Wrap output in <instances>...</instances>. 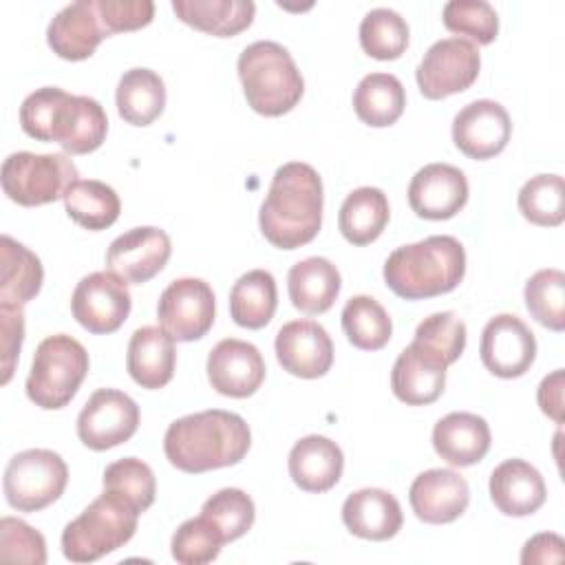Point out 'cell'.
<instances>
[{
	"mask_svg": "<svg viewBox=\"0 0 565 565\" xmlns=\"http://www.w3.org/2000/svg\"><path fill=\"white\" fill-rule=\"evenodd\" d=\"M322 203V179L309 163L280 166L258 212L263 236L278 249L307 245L320 232Z\"/></svg>",
	"mask_w": 565,
	"mask_h": 565,
	"instance_id": "6da1fadb",
	"label": "cell"
},
{
	"mask_svg": "<svg viewBox=\"0 0 565 565\" xmlns=\"http://www.w3.org/2000/svg\"><path fill=\"white\" fill-rule=\"evenodd\" d=\"M252 444L247 422L230 411L210 408L174 419L163 435L168 461L190 475L238 463Z\"/></svg>",
	"mask_w": 565,
	"mask_h": 565,
	"instance_id": "7a4b0ae2",
	"label": "cell"
},
{
	"mask_svg": "<svg viewBox=\"0 0 565 565\" xmlns=\"http://www.w3.org/2000/svg\"><path fill=\"white\" fill-rule=\"evenodd\" d=\"M20 126L29 137L55 141L68 154H88L104 143L108 117L93 97L44 86L22 102Z\"/></svg>",
	"mask_w": 565,
	"mask_h": 565,
	"instance_id": "3957f363",
	"label": "cell"
},
{
	"mask_svg": "<svg viewBox=\"0 0 565 565\" xmlns=\"http://www.w3.org/2000/svg\"><path fill=\"white\" fill-rule=\"evenodd\" d=\"M466 274L463 245L448 234L402 245L384 263L388 289L404 300L435 298L452 291Z\"/></svg>",
	"mask_w": 565,
	"mask_h": 565,
	"instance_id": "277c9868",
	"label": "cell"
},
{
	"mask_svg": "<svg viewBox=\"0 0 565 565\" xmlns=\"http://www.w3.org/2000/svg\"><path fill=\"white\" fill-rule=\"evenodd\" d=\"M238 77L252 110L265 117L289 113L305 93L302 75L289 51L271 40H258L238 55Z\"/></svg>",
	"mask_w": 565,
	"mask_h": 565,
	"instance_id": "5b68a950",
	"label": "cell"
},
{
	"mask_svg": "<svg viewBox=\"0 0 565 565\" xmlns=\"http://www.w3.org/2000/svg\"><path fill=\"white\" fill-rule=\"evenodd\" d=\"M139 510L121 494L104 490L84 512L66 523L62 532V552L71 563H93L124 543L137 530Z\"/></svg>",
	"mask_w": 565,
	"mask_h": 565,
	"instance_id": "8992f818",
	"label": "cell"
},
{
	"mask_svg": "<svg viewBox=\"0 0 565 565\" xmlns=\"http://www.w3.org/2000/svg\"><path fill=\"white\" fill-rule=\"evenodd\" d=\"M86 373L88 353L84 344L66 333L49 335L35 349L26 395L44 411L64 408L79 391Z\"/></svg>",
	"mask_w": 565,
	"mask_h": 565,
	"instance_id": "52a82bcc",
	"label": "cell"
},
{
	"mask_svg": "<svg viewBox=\"0 0 565 565\" xmlns=\"http://www.w3.org/2000/svg\"><path fill=\"white\" fill-rule=\"evenodd\" d=\"M2 190L4 194L24 207H35L64 199L66 190L77 181L75 163L62 154H35L13 152L2 163Z\"/></svg>",
	"mask_w": 565,
	"mask_h": 565,
	"instance_id": "ba28073f",
	"label": "cell"
},
{
	"mask_svg": "<svg viewBox=\"0 0 565 565\" xmlns=\"http://www.w3.org/2000/svg\"><path fill=\"white\" fill-rule=\"evenodd\" d=\"M64 459L46 448H29L13 455L4 468V497L18 512H38L57 501L66 488Z\"/></svg>",
	"mask_w": 565,
	"mask_h": 565,
	"instance_id": "9c48e42d",
	"label": "cell"
},
{
	"mask_svg": "<svg viewBox=\"0 0 565 565\" xmlns=\"http://www.w3.org/2000/svg\"><path fill=\"white\" fill-rule=\"evenodd\" d=\"M477 44L463 38L437 40L422 57L415 79L426 99H444L470 88L479 75Z\"/></svg>",
	"mask_w": 565,
	"mask_h": 565,
	"instance_id": "30bf717a",
	"label": "cell"
},
{
	"mask_svg": "<svg viewBox=\"0 0 565 565\" xmlns=\"http://www.w3.org/2000/svg\"><path fill=\"white\" fill-rule=\"evenodd\" d=\"M214 291L201 278H177L159 296L157 320L177 342L203 338L214 324Z\"/></svg>",
	"mask_w": 565,
	"mask_h": 565,
	"instance_id": "8fae6325",
	"label": "cell"
},
{
	"mask_svg": "<svg viewBox=\"0 0 565 565\" xmlns=\"http://www.w3.org/2000/svg\"><path fill=\"white\" fill-rule=\"evenodd\" d=\"M130 307L128 282L113 271L84 276L71 296L73 318L95 335L117 331L126 322Z\"/></svg>",
	"mask_w": 565,
	"mask_h": 565,
	"instance_id": "7c38bea8",
	"label": "cell"
},
{
	"mask_svg": "<svg viewBox=\"0 0 565 565\" xmlns=\"http://www.w3.org/2000/svg\"><path fill=\"white\" fill-rule=\"evenodd\" d=\"M139 426V406L117 388H97L77 415V437L90 450L128 441Z\"/></svg>",
	"mask_w": 565,
	"mask_h": 565,
	"instance_id": "4fadbf2b",
	"label": "cell"
},
{
	"mask_svg": "<svg viewBox=\"0 0 565 565\" xmlns=\"http://www.w3.org/2000/svg\"><path fill=\"white\" fill-rule=\"evenodd\" d=\"M479 355L497 377H521L536 358V340L530 327L512 313H499L481 331Z\"/></svg>",
	"mask_w": 565,
	"mask_h": 565,
	"instance_id": "5bb4252c",
	"label": "cell"
},
{
	"mask_svg": "<svg viewBox=\"0 0 565 565\" xmlns=\"http://www.w3.org/2000/svg\"><path fill=\"white\" fill-rule=\"evenodd\" d=\"M448 366V360L437 349L413 338L393 364L391 388L408 406L433 404L444 393Z\"/></svg>",
	"mask_w": 565,
	"mask_h": 565,
	"instance_id": "9a60e30c",
	"label": "cell"
},
{
	"mask_svg": "<svg viewBox=\"0 0 565 565\" xmlns=\"http://www.w3.org/2000/svg\"><path fill=\"white\" fill-rule=\"evenodd\" d=\"M170 252V236L163 230L152 225L132 227L110 243L106 267L126 282L141 285L166 267Z\"/></svg>",
	"mask_w": 565,
	"mask_h": 565,
	"instance_id": "2e32d148",
	"label": "cell"
},
{
	"mask_svg": "<svg viewBox=\"0 0 565 565\" xmlns=\"http://www.w3.org/2000/svg\"><path fill=\"white\" fill-rule=\"evenodd\" d=\"M512 135L508 110L494 99L466 104L452 119V141L470 159L483 161L499 154Z\"/></svg>",
	"mask_w": 565,
	"mask_h": 565,
	"instance_id": "e0dca14e",
	"label": "cell"
},
{
	"mask_svg": "<svg viewBox=\"0 0 565 565\" xmlns=\"http://www.w3.org/2000/svg\"><path fill=\"white\" fill-rule=\"evenodd\" d=\"M207 380L212 388L227 397H249L265 380L260 351L245 340L225 338L207 355Z\"/></svg>",
	"mask_w": 565,
	"mask_h": 565,
	"instance_id": "ac0fdd59",
	"label": "cell"
},
{
	"mask_svg": "<svg viewBox=\"0 0 565 565\" xmlns=\"http://www.w3.org/2000/svg\"><path fill=\"white\" fill-rule=\"evenodd\" d=\"M468 201V179L450 163H428L408 183L411 210L428 221L452 218Z\"/></svg>",
	"mask_w": 565,
	"mask_h": 565,
	"instance_id": "d6986e66",
	"label": "cell"
},
{
	"mask_svg": "<svg viewBox=\"0 0 565 565\" xmlns=\"http://www.w3.org/2000/svg\"><path fill=\"white\" fill-rule=\"evenodd\" d=\"M276 358L287 373L316 380L333 364V342L316 320H291L276 333Z\"/></svg>",
	"mask_w": 565,
	"mask_h": 565,
	"instance_id": "ffe728a7",
	"label": "cell"
},
{
	"mask_svg": "<svg viewBox=\"0 0 565 565\" xmlns=\"http://www.w3.org/2000/svg\"><path fill=\"white\" fill-rule=\"evenodd\" d=\"M415 516L424 523L441 525L461 516L470 501L466 479L450 468H430L415 477L408 490Z\"/></svg>",
	"mask_w": 565,
	"mask_h": 565,
	"instance_id": "44dd1931",
	"label": "cell"
},
{
	"mask_svg": "<svg viewBox=\"0 0 565 565\" xmlns=\"http://www.w3.org/2000/svg\"><path fill=\"white\" fill-rule=\"evenodd\" d=\"M108 38L95 0H77L66 4L46 29V42L62 60L79 62L95 53L99 42Z\"/></svg>",
	"mask_w": 565,
	"mask_h": 565,
	"instance_id": "7402d4cb",
	"label": "cell"
},
{
	"mask_svg": "<svg viewBox=\"0 0 565 565\" xmlns=\"http://www.w3.org/2000/svg\"><path fill=\"white\" fill-rule=\"evenodd\" d=\"M547 497L541 472L523 459H505L490 475V499L508 516L534 514Z\"/></svg>",
	"mask_w": 565,
	"mask_h": 565,
	"instance_id": "603a6c76",
	"label": "cell"
},
{
	"mask_svg": "<svg viewBox=\"0 0 565 565\" xmlns=\"http://www.w3.org/2000/svg\"><path fill=\"white\" fill-rule=\"evenodd\" d=\"M342 521L347 530L360 539H393L404 523L399 501L382 488H362L351 492L342 503Z\"/></svg>",
	"mask_w": 565,
	"mask_h": 565,
	"instance_id": "cb8c5ba5",
	"label": "cell"
},
{
	"mask_svg": "<svg viewBox=\"0 0 565 565\" xmlns=\"http://www.w3.org/2000/svg\"><path fill=\"white\" fill-rule=\"evenodd\" d=\"M433 448L450 466H472L490 450V426L475 413H448L433 428Z\"/></svg>",
	"mask_w": 565,
	"mask_h": 565,
	"instance_id": "d4e9b609",
	"label": "cell"
},
{
	"mask_svg": "<svg viewBox=\"0 0 565 565\" xmlns=\"http://www.w3.org/2000/svg\"><path fill=\"white\" fill-rule=\"evenodd\" d=\"M177 349L161 327H141L130 335L126 369L141 388H161L174 375Z\"/></svg>",
	"mask_w": 565,
	"mask_h": 565,
	"instance_id": "484cf974",
	"label": "cell"
},
{
	"mask_svg": "<svg viewBox=\"0 0 565 565\" xmlns=\"http://www.w3.org/2000/svg\"><path fill=\"white\" fill-rule=\"evenodd\" d=\"M344 468L342 450L335 441L322 435H307L298 439L289 452V475L305 492L331 490Z\"/></svg>",
	"mask_w": 565,
	"mask_h": 565,
	"instance_id": "4316f807",
	"label": "cell"
},
{
	"mask_svg": "<svg viewBox=\"0 0 565 565\" xmlns=\"http://www.w3.org/2000/svg\"><path fill=\"white\" fill-rule=\"evenodd\" d=\"M340 287L342 280L338 267L322 256L298 260L287 274L289 300L302 313L316 316L329 311L340 294Z\"/></svg>",
	"mask_w": 565,
	"mask_h": 565,
	"instance_id": "83f0119b",
	"label": "cell"
},
{
	"mask_svg": "<svg viewBox=\"0 0 565 565\" xmlns=\"http://www.w3.org/2000/svg\"><path fill=\"white\" fill-rule=\"evenodd\" d=\"M44 269L40 258L11 238L2 234L0 238V305L24 307L42 289Z\"/></svg>",
	"mask_w": 565,
	"mask_h": 565,
	"instance_id": "f1b7e54d",
	"label": "cell"
},
{
	"mask_svg": "<svg viewBox=\"0 0 565 565\" xmlns=\"http://www.w3.org/2000/svg\"><path fill=\"white\" fill-rule=\"evenodd\" d=\"M172 11L203 33L232 38L252 24L256 4L252 0H172Z\"/></svg>",
	"mask_w": 565,
	"mask_h": 565,
	"instance_id": "f546056e",
	"label": "cell"
},
{
	"mask_svg": "<svg viewBox=\"0 0 565 565\" xmlns=\"http://www.w3.org/2000/svg\"><path fill=\"white\" fill-rule=\"evenodd\" d=\"M391 216L388 199L380 188L362 185L353 190L340 205L338 227L351 245L373 243L386 227Z\"/></svg>",
	"mask_w": 565,
	"mask_h": 565,
	"instance_id": "4dcf8cb0",
	"label": "cell"
},
{
	"mask_svg": "<svg viewBox=\"0 0 565 565\" xmlns=\"http://www.w3.org/2000/svg\"><path fill=\"white\" fill-rule=\"evenodd\" d=\"M117 113L130 126H150L166 108L163 79L150 68H130L115 93Z\"/></svg>",
	"mask_w": 565,
	"mask_h": 565,
	"instance_id": "1f68e13d",
	"label": "cell"
},
{
	"mask_svg": "<svg viewBox=\"0 0 565 565\" xmlns=\"http://www.w3.org/2000/svg\"><path fill=\"white\" fill-rule=\"evenodd\" d=\"M406 106V93L402 82L391 73H369L360 79L353 93L355 115L373 126L384 128L395 124Z\"/></svg>",
	"mask_w": 565,
	"mask_h": 565,
	"instance_id": "d6a6232c",
	"label": "cell"
},
{
	"mask_svg": "<svg viewBox=\"0 0 565 565\" xmlns=\"http://www.w3.org/2000/svg\"><path fill=\"white\" fill-rule=\"evenodd\" d=\"M278 291L276 280L265 269H252L243 274L230 291V316L238 327L260 329L276 311Z\"/></svg>",
	"mask_w": 565,
	"mask_h": 565,
	"instance_id": "836d02e7",
	"label": "cell"
},
{
	"mask_svg": "<svg viewBox=\"0 0 565 565\" xmlns=\"http://www.w3.org/2000/svg\"><path fill=\"white\" fill-rule=\"evenodd\" d=\"M64 207L77 225L99 232L119 218L121 201L108 183L97 179H77L64 194Z\"/></svg>",
	"mask_w": 565,
	"mask_h": 565,
	"instance_id": "e575fe53",
	"label": "cell"
},
{
	"mask_svg": "<svg viewBox=\"0 0 565 565\" xmlns=\"http://www.w3.org/2000/svg\"><path fill=\"white\" fill-rule=\"evenodd\" d=\"M340 318L349 342L362 351H377L391 340L393 322L386 309L371 296L347 300Z\"/></svg>",
	"mask_w": 565,
	"mask_h": 565,
	"instance_id": "d590c367",
	"label": "cell"
},
{
	"mask_svg": "<svg viewBox=\"0 0 565 565\" xmlns=\"http://www.w3.org/2000/svg\"><path fill=\"white\" fill-rule=\"evenodd\" d=\"M360 44L375 60H397L408 46V24L393 9H371L360 22Z\"/></svg>",
	"mask_w": 565,
	"mask_h": 565,
	"instance_id": "8d00e7d4",
	"label": "cell"
},
{
	"mask_svg": "<svg viewBox=\"0 0 565 565\" xmlns=\"http://www.w3.org/2000/svg\"><path fill=\"white\" fill-rule=\"evenodd\" d=\"M519 212L541 227H556L565 218V183L558 174H536L519 190Z\"/></svg>",
	"mask_w": 565,
	"mask_h": 565,
	"instance_id": "74e56055",
	"label": "cell"
},
{
	"mask_svg": "<svg viewBox=\"0 0 565 565\" xmlns=\"http://www.w3.org/2000/svg\"><path fill=\"white\" fill-rule=\"evenodd\" d=\"M525 307L530 316L552 329H565V274L561 269H539L525 282Z\"/></svg>",
	"mask_w": 565,
	"mask_h": 565,
	"instance_id": "f35d334b",
	"label": "cell"
},
{
	"mask_svg": "<svg viewBox=\"0 0 565 565\" xmlns=\"http://www.w3.org/2000/svg\"><path fill=\"white\" fill-rule=\"evenodd\" d=\"M201 514L214 523L223 543H230L247 534L254 523L256 508L252 497L241 488H223L203 503Z\"/></svg>",
	"mask_w": 565,
	"mask_h": 565,
	"instance_id": "ab89813d",
	"label": "cell"
},
{
	"mask_svg": "<svg viewBox=\"0 0 565 565\" xmlns=\"http://www.w3.org/2000/svg\"><path fill=\"white\" fill-rule=\"evenodd\" d=\"M104 490L121 494L141 514L154 501V492H157L154 472L146 461L137 457L117 459L104 470Z\"/></svg>",
	"mask_w": 565,
	"mask_h": 565,
	"instance_id": "60d3db41",
	"label": "cell"
},
{
	"mask_svg": "<svg viewBox=\"0 0 565 565\" xmlns=\"http://www.w3.org/2000/svg\"><path fill=\"white\" fill-rule=\"evenodd\" d=\"M223 536L203 514L188 519L172 536V558L181 565H205L214 561L223 547Z\"/></svg>",
	"mask_w": 565,
	"mask_h": 565,
	"instance_id": "b9f144b4",
	"label": "cell"
},
{
	"mask_svg": "<svg viewBox=\"0 0 565 565\" xmlns=\"http://www.w3.org/2000/svg\"><path fill=\"white\" fill-rule=\"evenodd\" d=\"M441 18L448 31L468 35L477 44H490L499 33V15L486 0H450L444 4Z\"/></svg>",
	"mask_w": 565,
	"mask_h": 565,
	"instance_id": "7bdbcfd3",
	"label": "cell"
},
{
	"mask_svg": "<svg viewBox=\"0 0 565 565\" xmlns=\"http://www.w3.org/2000/svg\"><path fill=\"white\" fill-rule=\"evenodd\" d=\"M415 340L437 349L452 364L466 349V324L452 311H439L417 324Z\"/></svg>",
	"mask_w": 565,
	"mask_h": 565,
	"instance_id": "ee69618b",
	"label": "cell"
},
{
	"mask_svg": "<svg viewBox=\"0 0 565 565\" xmlns=\"http://www.w3.org/2000/svg\"><path fill=\"white\" fill-rule=\"evenodd\" d=\"M0 558L31 565L46 563L44 536L20 519L4 516L0 521Z\"/></svg>",
	"mask_w": 565,
	"mask_h": 565,
	"instance_id": "f6af8a7d",
	"label": "cell"
},
{
	"mask_svg": "<svg viewBox=\"0 0 565 565\" xmlns=\"http://www.w3.org/2000/svg\"><path fill=\"white\" fill-rule=\"evenodd\" d=\"M95 4L108 35L141 29L150 24L154 15L150 0H95Z\"/></svg>",
	"mask_w": 565,
	"mask_h": 565,
	"instance_id": "bcb514c9",
	"label": "cell"
},
{
	"mask_svg": "<svg viewBox=\"0 0 565 565\" xmlns=\"http://www.w3.org/2000/svg\"><path fill=\"white\" fill-rule=\"evenodd\" d=\"M0 344H2V384L13 375L20 347L24 340V311L22 307L0 305Z\"/></svg>",
	"mask_w": 565,
	"mask_h": 565,
	"instance_id": "7dc6e473",
	"label": "cell"
},
{
	"mask_svg": "<svg viewBox=\"0 0 565 565\" xmlns=\"http://www.w3.org/2000/svg\"><path fill=\"white\" fill-rule=\"evenodd\" d=\"M563 539L558 534H552V532H543V534H536L532 536L525 545H523V552H521V563L530 565V563H561L563 561Z\"/></svg>",
	"mask_w": 565,
	"mask_h": 565,
	"instance_id": "c3c4849f",
	"label": "cell"
},
{
	"mask_svg": "<svg viewBox=\"0 0 565 565\" xmlns=\"http://www.w3.org/2000/svg\"><path fill=\"white\" fill-rule=\"evenodd\" d=\"M563 382H565V373L563 369H556L541 380L536 391L541 411L556 424H563Z\"/></svg>",
	"mask_w": 565,
	"mask_h": 565,
	"instance_id": "681fc988",
	"label": "cell"
}]
</instances>
